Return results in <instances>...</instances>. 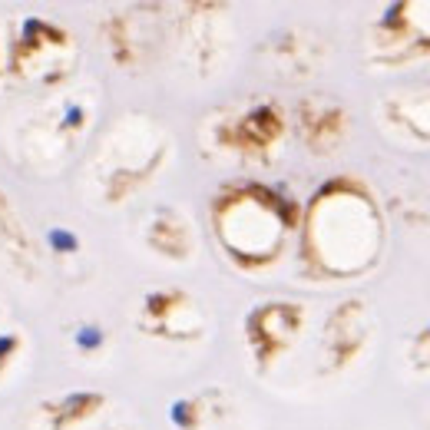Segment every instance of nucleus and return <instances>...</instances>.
Returning a JSON list of instances; mask_svg holds the SVG:
<instances>
[{
  "instance_id": "1",
  "label": "nucleus",
  "mask_w": 430,
  "mask_h": 430,
  "mask_svg": "<svg viewBox=\"0 0 430 430\" xmlns=\"http://www.w3.org/2000/svg\"><path fill=\"white\" fill-rule=\"evenodd\" d=\"M50 245L53 249H60V252H66V249H76V235H70V232H50Z\"/></svg>"
},
{
  "instance_id": "2",
  "label": "nucleus",
  "mask_w": 430,
  "mask_h": 430,
  "mask_svg": "<svg viewBox=\"0 0 430 430\" xmlns=\"http://www.w3.org/2000/svg\"><path fill=\"white\" fill-rule=\"evenodd\" d=\"M80 344H83V348H93V344H100V331H96V328H83V334H80Z\"/></svg>"
}]
</instances>
